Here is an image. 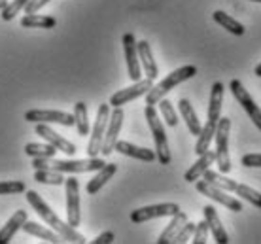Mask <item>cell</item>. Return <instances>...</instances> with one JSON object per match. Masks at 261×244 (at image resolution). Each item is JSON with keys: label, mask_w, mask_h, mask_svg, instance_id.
<instances>
[{"label": "cell", "mask_w": 261, "mask_h": 244, "mask_svg": "<svg viewBox=\"0 0 261 244\" xmlns=\"http://www.w3.org/2000/svg\"><path fill=\"white\" fill-rule=\"evenodd\" d=\"M229 89H231L233 97L237 99V102L244 108V112L248 114L250 119L254 121V125L261 131V108L254 102L252 95L246 91V87L242 86L241 79H231V82H229Z\"/></svg>", "instance_id": "obj_8"}, {"label": "cell", "mask_w": 261, "mask_h": 244, "mask_svg": "<svg viewBox=\"0 0 261 244\" xmlns=\"http://www.w3.org/2000/svg\"><path fill=\"white\" fill-rule=\"evenodd\" d=\"M214 161H216V152H212V150H206V152L201 153L195 163H193V165L186 171V174H184V180H186V182H190V184H195L197 180L201 178L202 174L208 171L210 165H212Z\"/></svg>", "instance_id": "obj_16"}, {"label": "cell", "mask_w": 261, "mask_h": 244, "mask_svg": "<svg viewBox=\"0 0 261 244\" xmlns=\"http://www.w3.org/2000/svg\"><path fill=\"white\" fill-rule=\"evenodd\" d=\"M195 74H197V66H193V65H186V66H182V68L174 70V72H170L167 78L161 79L157 86H153L150 91L146 93V104L155 106L159 100L165 99V95H167V93L172 91L174 87L180 86V84L186 82V79L193 78Z\"/></svg>", "instance_id": "obj_3"}, {"label": "cell", "mask_w": 261, "mask_h": 244, "mask_svg": "<svg viewBox=\"0 0 261 244\" xmlns=\"http://www.w3.org/2000/svg\"><path fill=\"white\" fill-rule=\"evenodd\" d=\"M66 187V222L72 227H78L82 222V212H80V184L78 180L70 176L65 180Z\"/></svg>", "instance_id": "obj_10"}, {"label": "cell", "mask_w": 261, "mask_h": 244, "mask_svg": "<svg viewBox=\"0 0 261 244\" xmlns=\"http://www.w3.org/2000/svg\"><path fill=\"white\" fill-rule=\"evenodd\" d=\"M176 212H180V206L176 203H161V205L142 206V208H137V210L130 212V222L133 224H144V222L165 218V216L172 218Z\"/></svg>", "instance_id": "obj_9"}, {"label": "cell", "mask_w": 261, "mask_h": 244, "mask_svg": "<svg viewBox=\"0 0 261 244\" xmlns=\"http://www.w3.org/2000/svg\"><path fill=\"white\" fill-rule=\"evenodd\" d=\"M254 74L257 76V78H261V63L257 66H255V70H254Z\"/></svg>", "instance_id": "obj_42"}, {"label": "cell", "mask_w": 261, "mask_h": 244, "mask_svg": "<svg viewBox=\"0 0 261 244\" xmlns=\"http://www.w3.org/2000/svg\"><path fill=\"white\" fill-rule=\"evenodd\" d=\"M21 26L25 29H55L57 19L51 15H40V13H27L21 19Z\"/></svg>", "instance_id": "obj_26"}, {"label": "cell", "mask_w": 261, "mask_h": 244, "mask_svg": "<svg viewBox=\"0 0 261 244\" xmlns=\"http://www.w3.org/2000/svg\"><path fill=\"white\" fill-rule=\"evenodd\" d=\"M195 187L197 192L201 193V195H204V197L212 199V201H216V203H220V205H223L227 210H233V212H242V201H239V199L231 197L229 195V192H225V189H220V187H216L214 184H210V182H206V180H197L195 182Z\"/></svg>", "instance_id": "obj_7"}, {"label": "cell", "mask_w": 261, "mask_h": 244, "mask_svg": "<svg viewBox=\"0 0 261 244\" xmlns=\"http://www.w3.org/2000/svg\"><path fill=\"white\" fill-rule=\"evenodd\" d=\"M208 233H210L208 224H206V220H202V222H199V224L195 225V233H193V237H191V242L204 244L208 240Z\"/></svg>", "instance_id": "obj_38"}, {"label": "cell", "mask_w": 261, "mask_h": 244, "mask_svg": "<svg viewBox=\"0 0 261 244\" xmlns=\"http://www.w3.org/2000/svg\"><path fill=\"white\" fill-rule=\"evenodd\" d=\"M27 210H17L15 214H13L12 218L8 220L6 225L0 229V244H8L10 240L13 238V235L19 231L21 227H23V224L27 222Z\"/></svg>", "instance_id": "obj_21"}, {"label": "cell", "mask_w": 261, "mask_h": 244, "mask_svg": "<svg viewBox=\"0 0 261 244\" xmlns=\"http://www.w3.org/2000/svg\"><path fill=\"white\" fill-rule=\"evenodd\" d=\"M25 119L29 123H59V125H74V114H66L61 110H27Z\"/></svg>", "instance_id": "obj_12"}, {"label": "cell", "mask_w": 261, "mask_h": 244, "mask_svg": "<svg viewBox=\"0 0 261 244\" xmlns=\"http://www.w3.org/2000/svg\"><path fill=\"white\" fill-rule=\"evenodd\" d=\"M229 132H231V118H220L216 127V165L220 172H231V155H229Z\"/></svg>", "instance_id": "obj_5"}, {"label": "cell", "mask_w": 261, "mask_h": 244, "mask_svg": "<svg viewBox=\"0 0 261 244\" xmlns=\"http://www.w3.org/2000/svg\"><path fill=\"white\" fill-rule=\"evenodd\" d=\"M241 163L244 167H261V153H248L241 159Z\"/></svg>", "instance_id": "obj_39"}, {"label": "cell", "mask_w": 261, "mask_h": 244, "mask_svg": "<svg viewBox=\"0 0 261 244\" xmlns=\"http://www.w3.org/2000/svg\"><path fill=\"white\" fill-rule=\"evenodd\" d=\"M252 2H259V4H261V0H252Z\"/></svg>", "instance_id": "obj_44"}, {"label": "cell", "mask_w": 261, "mask_h": 244, "mask_svg": "<svg viewBox=\"0 0 261 244\" xmlns=\"http://www.w3.org/2000/svg\"><path fill=\"white\" fill-rule=\"evenodd\" d=\"M6 6H8V0H0V12H2Z\"/></svg>", "instance_id": "obj_43"}, {"label": "cell", "mask_w": 261, "mask_h": 244, "mask_svg": "<svg viewBox=\"0 0 261 244\" xmlns=\"http://www.w3.org/2000/svg\"><path fill=\"white\" fill-rule=\"evenodd\" d=\"M216 127H218V123H214V121H208V119H206V123H204V125H202V129H201V134L197 137V144H195V153H197V155H201V153H204L206 150H210V144H212L214 134H216Z\"/></svg>", "instance_id": "obj_28"}, {"label": "cell", "mask_w": 261, "mask_h": 244, "mask_svg": "<svg viewBox=\"0 0 261 244\" xmlns=\"http://www.w3.org/2000/svg\"><path fill=\"white\" fill-rule=\"evenodd\" d=\"M188 222V214L186 212H176L174 216H172V220H170V224L167 225L163 229V233L159 235V238H157V242L159 244H169L172 242V238H174V235H176L180 229H182V225Z\"/></svg>", "instance_id": "obj_25"}, {"label": "cell", "mask_w": 261, "mask_h": 244, "mask_svg": "<svg viewBox=\"0 0 261 244\" xmlns=\"http://www.w3.org/2000/svg\"><path fill=\"white\" fill-rule=\"evenodd\" d=\"M116 152H119L121 155H127V157L138 159V161H146V163H151V161L157 159L153 150L140 148V146H135L130 144V142H125V140H118L116 142Z\"/></svg>", "instance_id": "obj_17"}, {"label": "cell", "mask_w": 261, "mask_h": 244, "mask_svg": "<svg viewBox=\"0 0 261 244\" xmlns=\"http://www.w3.org/2000/svg\"><path fill=\"white\" fill-rule=\"evenodd\" d=\"M138 47V57H140V65H142V70L146 74V78L155 79L159 76V68H157V63L153 59V53H151V47L146 40H140L137 42Z\"/></svg>", "instance_id": "obj_19"}, {"label": "cell", "mask_w": 261, "mask_h": 244, "mask_svg": "<svg viewBox=\"0 0 261 244\" xmlns=\"http://www.w3.org/2000/svg\"><path fill=\"white\" fill-rule=\"evenodd\" d=\"M59 152L55 146H51L49 142L46 144H38V142H31L25 146V153L29 157H55V153Z\"/></svg>", "instance_id": "obj_32"}, {"label": "cell", "mask_w": 261, "mask_h": 244, "mask_svg": "<svg viewBox=\"0 0 261 244\" xmlns=\"http://www.w3.org/2000/svg\"><path fill=\"white\" fill-rule=\"evenodd\" d=\"M47 2H51V0H31L25 6V13H36L38 10H42V8L46 6Z\"/></svg>", "instance_id": "obj_40"}, {"label": "cell", "mask_w": 261, "mask_h": 244, "mask_svg": "<svg viewBox=\"0 0 261 244\" xmlns=\"http://www.w3.org/2000/svg\"><path fill=\"white\" fill-rule=\"evenodd\" d=\"M144 116H146V121L150 125L151 137H153V142H155V155L157 161L161 165H170V148H169V140H167V132H165V127L161 123V119L157 116L155 108L151 104H146L144 108Z\"/></svg>", "instance_id": "obj_4"}, {"label": "cell", "mask_w": 261, "mask_h": 244, "mask_svg": "<svg viewBox=\"0 0 261 244\" xmlns=\"http://www.w3.org/2000/svg\"><path fill=\"white\" fill-rule=\"evenodd\" d=\"M27 185L19 180H12V182H0V195H17V193H25Z\"/></svg>", "instance_id": "obj_36"}, {"label": "cell", "mask_w": 261, "mask_h": 244, "mask_svg": "<svg viewBox=\"0 0 261 244\" xmlns=\"http://www.w3.org/2000/svg\"><path fill=\"white\" fill-rule=\"evenodd\" d=\"M106 163L100 157L87 159H55V157H34L33 167L36 169H49L57 172H68V174H82V172H97Z\"/></svg>", "instance_id": "obj_2"}, {"label": "cell", "mask_w": 261, "mask_h": 244, "mask_svg": "<svg viewBox=\"0 0 261 244\" xmlns=\"http://www.w3.org/2000/svg\"><path fill=\"white\" fill-rule=\"evenodd\" d=\"M116 172H118V165H116V163H106V165L102 167V169H98L97 174L87 182V193H89V195L98 193Z\"/></svg>", "instance_id": "obj_20"}, {"label": "cell", "mask_w": 261, "mask_h": 244, "mask_svg": "<svg viewBox=\"0 0 261 244\" xmlns=\"http://www.w3.org/2000/svg\"><path fill=\"white\" fill-rule=\"evenodd\" d=\"M151 87H153V79H150V78L138 79V82H135V86L125 87V89H119L118 93H114L110 97V106L116 108V106L129 104L130 100H135V99H138V97L146 95Z\"/></svg>", "instance_id": "obj_13"}, {"label": "cell", "mask_w": 261, "mask_h": 244, "mask_svg": "<svg viewBox=\"0 0 261 244\" xmlns=\"http://www.w3.org/2000/svg\"><path fill=\"white\" fill-rule=\"evenodd\" d=\"M123 51H125V61H127V74L133 82H138L142 72H140V57H138V47H137V38L133 33L123 34Z\"/></svg>", "instance_id": "obj_14"}, {"label": "cell", "mask_w": 261, "mask_h": 244, "mask_svg": "<svg viewBox=\"0 0 261 244\" xmlns=\"http://www.w3.org/2000/svg\"><path fill=\"white\" fill-rule=\"evenodd\" d=\"M222 102H223V84L216 82L210 91V102H208V121L218 123L222 118Z\"/></svg>", "instance_id": "obj_22"}, {"label": "cell", "mask_w": 261, "mask_h": 244, "mask_svg": "<svg viewBox=\"0 0 261 244\" xmlns=\"http://www.w3.org/2000/svg\"><path fill=\"white\" fill-rule=\"evenodd\" d=\"M202 214H204V220H206V224H208V227H210V233L214 235L216 242L227 244L229 242V235H227V231L223 229L222 220H220V216H218V212H216L214 206L206 205L204 208H202Z\"/></svg>", "instance_id": "obj_18"}, {"label": "cell", "mask_w": 261, "mask_h": 244, "mask_svg": "<svg viewBox=\"0 0 261 244\" xmlns=\"http://www.w3.org/2000/svg\"><path fill=\"white\" fill-rule=\"evenodd\" d=\"M202 180H206V182H210V184H214L216 187H220V189H225V192H233L235 189L237 182L235 180L227 178V176H223V172L220 174V172H214V171H206L204 174H202Z\"/></svg>", "instance_id": "obj_31"}, {"label": "cell", "mask_w": 261, "mask_h": 244, "mask_svg": "<svg viewBox=\"0 0 261 244\" xmlns=\"http://www.w3.org/2000/svg\"><path fill=\"white\" fill-rule=\"evenodd\" d=\"M195 225L197 224H191V222H186V224L182 225V229L174 235V238H172V242L176 244H184V242H190L191 237H193V233H195Z\"/></svg>", "instance_id": "obj_37"}, {"label": "cell", "mask_w": 261, "mask_h": 244, "mask_svg": "<svg viewBox=\"0 0 261 244\" xmlns=\"http://www.w3.org/2000/svg\"><path fill=\"white\" fill-rule=\"evenodd\" d=\"M25 197H27V201H29V205H31L34 210H36V214H38L40 218L44 220V222H46V224L51 227L53 231L59 233L61 237H63V240H68V242H76V244L87 242L84 235L76 231V227H72L68 222H63V220H61L59 216H57V214L51 210V208H49V205H47L46 201L40 197L36 192L29 189V192H25Z\"/></svg>", "instance_id": "obj_1"}, {"label": "cell", "mask_w": 261, "mask_h": 244, "mask_svg": "<svg viewBox=\"0 0 261 244\" xmlns=\"http://www.w3.org/2000/svg\"><path fill=\"white\" fill-rule=\"evenodd\" d=\"M21 229H23L27 235H33V237L44 238V240H47V242H61V240H63V237H61L57 231L47 229V227L36 224V222H29V220H27Z\"/></svg>", "instance_id": "obj_24"}, {"label": "cell", "mask_w": 261, "mask_h": 244, "mask_svg": "<svg viewBox=\"0 0 261 244\" xmlns=\"http://www.w3.org/2000/svg\"><path fill=\"white\" fill-rule=\"evenodd\" d=\"M34 180L38 184H47V185H63L65 184V176L63 172L49 171V169H36L34 171Z\"/></svg>", "instance_id": "obj_30"}, {"label": "cell", "mask_w": 261, "mask_h": 244, "mask_svg": "<svg viewBox=\"0 0 261 244\" xmlns=\"http://www.w3.org/2000/svg\"><path fill=\"white\" fill-rule=\"evenodd\" d=\"M74 125L78 129L80 137H87L89 134V116H87L85 102H76L74 104Z\"/></svg>", "instance_id": "obj_29"}, {"label": "cell", "mask_w": 261, "mask_h": 244, "mask_svg": "<svg viewBox=\"0 0 261 244\" xmlns=\"http://www.w3.org/2000/svg\"><path fill=\"white\" fill-rule=\"evenodd\" d=\"M178 108H180V114H182V118H184V121H186L188 129H190V132L195 134V137H199L202 125H201V119L197 118V114H195V110H193L191 102L188 99H180Z\"/></svg>", "instance_id": "obj_23"}, {"label": "cell", "mask_w": 261, "mask_h": 244, "mask_svg": "<svg viewBox=\"0 0 261 244\" xmlns=\"http://www.w3.org/2000/svg\"><path fill=\"white\" fill-rule=\"evenodd\" d=\"M108 119H110V104H100L97 112V119H95V125L91 129L89 144H87V155L89 157H97L98 153H100V150H102Z\"/></svg>", "instance_id": "obj_6"}, {"label": "cell", "mask_w": 261, "mask_h": 244, "mask_svg": "<svg viewBox=\"0 0 261 244\" xmlns=\"http://www.w3.org/2000/svg\"><path fill=\"white\" fill-rule=\"evenodd\" d=\"M36 134H40L42 139L46 140V142H49L51 146H55L59 152H65L66 155H74L76 153V144H72L70 140H66V139H63L59 132H55L51 129V127L47 125V123H36Z\"/></svg>", "instance_id": "obj_15"}, {"label": "cell", "mask_w": 261, "mask_h": 244, "mask_svg": "<svg viewBox=\"0 0 261 244\" xmlns=\"http://www.w3.org/2000/svg\"><path fill=\"white\" fill-rule=\"evenodd\" d=\"M212 17H214V21L218 23V25L223 26L225 31H229V33L235 34V36H244V33H246V29H244L242 23H239L237 19H233L229 13L222 12V10H218V12L212 13Z\"/></svg>", "instance_id": "obj_27"}, {"label": "cell", "mask_w": 261, "mask_h": 244, "mask_svg": "<svg viewBox=\"0 0 261 244\" xmlns=\"http://www.w3.org/2000/svg\"><path fill=\"white\" fill-rule=\"evenodd\" d=\"M233 193L239 195L242 201H248L250 205H254L255 208H261V193L255 192L254 187H250V185H246V184H239V182H237Z\"/></svg>", "instance_id": "obj_33"}, {"label": "cell", "mask_w": 261, "mask_h": 244, "mask_svg": "<svg viewBox=\"0 0 261 244\" xmlns=\"http://www.w3.org/2000/svg\"><path fill=\"white\" fill-rule=\"evenodd\" d=\"M159 110H161V116L165 118V123L169 127H176L178 125V114L176 110H174V106H172V102L167 99H161L159 102Z\"/></svg>", "instance_id": "obj_34"}, {"label": "cell", "mask_w": 261, "mask_h": 244, "mask_svg": "<svg viewBox=\"0 0 261 244\" xmlns=\"http://www.w3.org/2000/svg\"><path fill=\"white\" fill-rule=\"evenodd\" d=\"M31 0H13V2H8V6L2 10V19L4 21H12L21 10H25V6Z\"/></svg>", "instance_id": "obj_35"}, {"label": "cell", "mask_w": 261, "mask_h": 244, "mask_svg": "<svg viewBox=\"0 0 261 244\" xmlns=\"http://www.w3.org/2000/svg\"><path fill=\"white\" fill-rule=\"evenodd\" d=\"M114 238H116V235L112 231H105V233H100L95 240H91L93 244H110V242H114Z\"/></svg>", "instance_id": "obj_41"}, {"label": "cell", "mask_w": 261, "mask_h": 244, "mask_svg": "<svg viewBox=\"0 0 261 244\" xmlns=\"http://www.w3.org/2000/svg\"><path fill=\"white\" fill-rule=\"evenodd\" d=\"M123 119H125V114L121 110V106H116L114 112L110 114V119H108V127H106V132H105V142H102V150H100V153L105 157L110 155L112 152H116V142H118L119 131L123 127Z\"/></svg>", "instance_id": "obj_11"}]
</instances>
